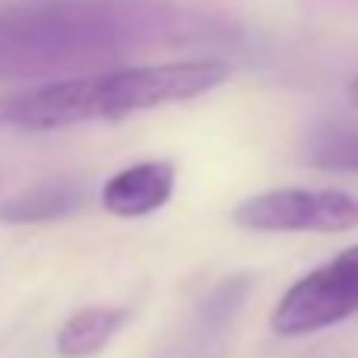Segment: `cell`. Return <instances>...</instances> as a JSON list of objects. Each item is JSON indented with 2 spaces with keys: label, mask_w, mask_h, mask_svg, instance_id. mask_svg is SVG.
I'll return each mask as SVG.
<instances>
[{
  "label": "cell",
  "mask_w": 358,
  "mask_h": 358,
  "mask_svg": "<svg viewBox=\"0 0 358 358\" xmlns=\"http://www.w3.org/2000/svg\"><path fill=\"white\" fill-rule=\"evenodd\" d=\"M130 320L127 308H83L57 333V355L61 358H89L115 339V333Z\"/></svg>",
  "instance_id": "cell-7"
},
{
  "label": "cell",
  "mask_w": 358,
  "mask_h": 358,
  "mask_svg": "<svg viewBox=\"0 0 358 358\" xmlns=\"http://www.w3.org/2000/svg\"><path fill=\"white\" fill-rule=\"evenodd\" d=\"M248 292H250V279L248 276L225 279L219 289H213V295L206 298L203 308H200L203 330H222V327L238 314V308H241V301H244Z\"/></svg>",
  "instance_id": "cell-9"
},
{
  "label": "cell",
  "mask_w": 358,
  "mask_h": 358,
  "mask_svg": "<svg viewBox=\"0 0 358 358\" xmlns=\"http://www.w3.org/2000/svg\"><path fill=\"white\" fill-rule=\"evenodd\" d=\"M358 314V244L298 279L273 311L279 336H308Z\"/></svg>",
  "instance_id": "cell-3"
},
{
  "label": "cell",
  "mask_w": 358,
  "mask_h": 358,
  "mask_svg": "<svg viewBox=\"0 0 358 358\" xmlns=\"http://www.w3.org/2000/svg\"><path fill=\"white\" fill-rule=\"evenodd\" d=\"M171 190H175V165L165 159H149L111 175L101 187V206L111 216L140 219L162 210L171 200Z\"/></svg>",
  "instance_id": "cell-5"
},
{
  "label": "cell",
  "mask_w": 358,
  "mask_h": 358,
  "mask_svg": "<svg viewBox=\"0 0 358 358\" xmlns=\"http://www.w3.org/2000/svg\"><path fill=\"white\" fill-rule=\"evenodd\" d=\"M349 101H352V105H358V76L349 83Z\"/></svg>",
  "instance_id": "cell-10"
},
{
  "label": "cell",
  "mask_w": 358,
  "mask_h": 358,
  "mask_svg": "<svg viewBox=\"0 0 358 358\" xmlns=\"http://www.w3.org/2000/svg\"><path fill=\"white\" fill-rule=\"evenodd\" d=\"M235 222L250 231H349L358 225V196L333 187H279L238 203Z\"/></svg>",
  "instance_id": "cell-4"
},
{
  "label": "cell",
  "mask_w": 358,
  "mask_h": 358,
  "mask_svg": "<svg viewBox=\"0 0 358 358\" xmlns=\"http://www.w3.org/2000/svg\"><path fill=\"white\" fill-rule=\"evenodd\" d=\"M304 162L324 171H358V127L327 121L304 140Z\"/></svg>",
  "instance_id": "cell-8"
},
{
  "label": "cell",
  "mask_w": 358,
  "mask_h": 358,
  "mask_svg": "<svg viewBox=\"0 0 358 358\" xmlns=\"http://www.w3.org/2000/svg\"><path fill=\"white\" fill-rule=\"evenodd\" d=\"M229 35V22L152 0H38L0 10V80L73 73Z\"/></svg>",
  "instance_id": "cell-1"
},
{
  "label": "cell",
  "mask_w": 358,
  "mask_h": 358,
  "mask_svg": "<svg viewBox=\"0 0 358 358\" xmlns=\"http://www.w3.org/2000/svg\"><path fill=\"white\" fill-rule=\"evenodd\" d=\"M89 200V187L80 181H45L22 194L10 196L0 206V219L10 225H32V222H55L80 213Z\"/></svg>",
  "instance_id": "cell-6"
},
{
  "label": "cell",
  "mask_w": 358,
  "mask_h": 358,
  "mask_svg": "<svg viewBox=\"0 0 358 358\" xmlns=\"http://www.w3.org/2000/svg\"><path fill=\"white\" fill-rule=\"evenodd\" d=\"M229 76L222 61H171L64 76L0 99V127L55 130L89 121H121L169 101L196 99Z\"/></svg>",
  "instance_id": "cell-2"
}]
</instances>
